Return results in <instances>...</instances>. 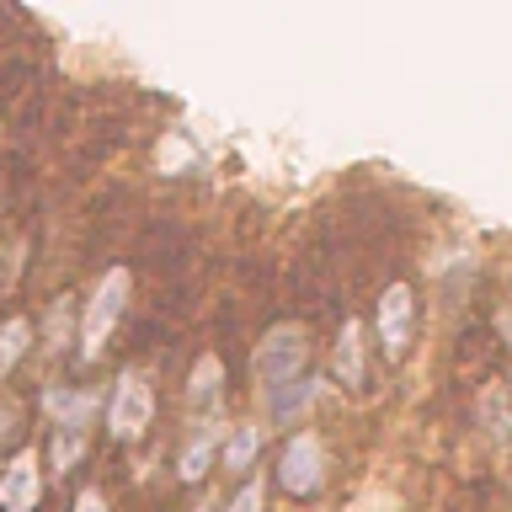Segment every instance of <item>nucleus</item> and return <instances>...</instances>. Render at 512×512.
Listing matches in <instances>:
<instances>
[{"instance_id":"1","label":"nucleus","mask_w":512,"mask_h":512,"mask_svg":"<svg viewBox=\"0 0 512 512\" xmlns=\"http://www.w3.org/2000/svg\"><path fill=\"white\" fill-rule=\"evenodd\" d=\"M304 358H310V336H304V326H294V320H278V326H267V336L256 342V379H262V395H283L288 384L304 379Z\"/></svg>"},{"instance_id":"2","label":"nucleus","mask_w":512,"mask_h":512,"mask_svg":"<svg viewBox=\"0 0 512 512\" xmlns=\"http://www.w3.org/2000/svg\"><path fill=\"white\" fill-rule=\"evenodd\" d=\"M128 294H134V278H128V267H112L102 272V283L91 288V299H86V315H80V358H102V347H107V336L118 331V320L128 310Z\"/></svg>"},{"instance_id":"3","label":"nucleus","mask_w":512,"mask_h":512,"mask_svg":"<svg viewBox=\"0 0 512 512\" xmlns=\"http://www.w3.org/2000/svg\"><path fill=\"white\" fill-rule=\"evenodd\" d=\"M48 416H54V454H48V464H54V475H70L75 459L86 454V427H91V411H96V395L91 390H54L43 400Z\"/></svg>"},{"instance_id":"4","label":"nucleus","mask_w":512,"mask_h":512,"mask_svg":"<svg viewBox=\"0 0 512 512\" xmlns=\"http://www.w3.org/2000/svg\"><path fill=\"white\" fill-rule=\"evenodd\" d=\"M150 422H155L150 379H144V374H123L118 390H112V400H107V432H112V438H123V443H134V438H144V427H150Z\"/></svg>"},{"instance_id":"5","label":"nucleus","mask_w":512,"mask_h":512,"mask_svg":"<svg viewBox=\"0 0 512 512\" xmlns=\"http://www.w3.org/2000/svg\"><path fill=\"white\" fill-rule=\"evenodd\" d=\"M320 470H326V454H320V438H315V432L288 438L283 459H278V486L294 491V496H310V491L320 486Z\"/></svg>"},{"instance_id":"6","label":"nucleus","mask_w":512,"mask_h":512,"mask_svg":"<svg viewBox=\"0 0 512 512\" xmlns=\"http://www.w3.org/2000/svg\"><path fill=\"white\" fill-rule=\"evenodd\" d=\"M411 326H416V299L406 283H390L379 294V342H384V358H406L411 347Z\"/></svg>"},{"instance_id":"7","label":"nucleus","mask_w":512,"mask_h":512,"mask_svg":"<svg viewBox=\"0 0 512 512\" xmlns=\"http://www.w3.org/2000/svg\"><path fill=\"white\" fill-rule=\"evenodd\" d=\"M43 496V470H38V454L22 448L6 470H0V512H32Z\"/></svg>"},{"instance_id":"8","label":"nucleus","mask_w":512,"mask_h":512,"mask_svg":"<svg viewBox=\"0 0 512 512\" xmlns=\"http://www.w3.org/2000/svg\"><path fill=\"white\" fill-rule=\"evenodd\" d=\"M219 390H224V363L214 358V352H203V358L198 363H192V379H187V400H192V406H214V400H219Z\"/></svg>"},{"instance_id":"9","label":"nucleus","mask_w":512,"mask_h":512,"mask_svg":"<svg viewBox=\"0 0 512 512\" xmlns=\"http://www.w3.org/2000/svg\"><path fill=\"white\" fill-rule=\"evenodd\" d=\"M214 454H219V432H214V427H203L198 438L182 448V459H176V475H182V480H203V475H208V464H214Z\"/></svg>"},{"instance_id":"10","label":"nucleus","mask_w":512,"mask_h":512,"mask_svg":"<svg viewBox=\"0 0 512 512\" xmlns=\"http://www.w3.org/2000/svg\"><path fill=\"white\" fill-rule=\"evenodd\" d=\"M336 374H342V384H363V331H358V320L342 326V342H336Z\"/></svg>"},{"instance_id":"11","label":"nucleus","mask_w":512,"mask_h":512,"mask_svg":"<svg viewBox=\"0 0 512 512\" xmlns=\"http://www.w3.org/2000/svg\"><path fill=\"white\" fill-rule=\"evenodd\" d=\"M27 347H32V320L27 315H11L6 326H0V374H11V368L22 363Z\"/></svg>"},{"instance_id":"12","label":"nucleus","mask_w":512,"mask_h":512,"mask_svg":"<svg viewBox=\"0 0 512 512\" xmlns=\"http://www.w3.org/2000/svg\"><path fill=\"white\" fill-rule=\"evenodd\" d=\"M262 454V427H235V438L224 443V470H246V464Z\"/></svg>"},{"instance_id":"13","label":"nucleus","mask_w":512,"mask_h":512,"mask_svg":"<svg viewBox=\"0 0 512 512\" xmlns=\"http://www.w3.org/2000/svg\"><path fill=\"white\" fill-rule=\"evenodd\" d=\"M267 507V496H262V480H251V486H240L235 491V502H230V512H262Z\"/></svg>"},{"instance_id":"14","label":"nucleus","mask_w":512,"mask_h":512,"mask_svg":"<svg viewBox=\"0 0 512 512\" xmlns=\"http://www.w3.org/2000/svg\"><path fill=\"white\" fill-rule=\"evenodd\" d=\"M75 512H107L102 491H80V496H75Z\"/></svg>"},{"instance_id":"15","label":"nucleus","mask_w":512,"mask_h":512,"mask_svg":"<svg viewBox=\"0 0 512 512\" xmlns=\"http://www.w3.org/2000/svg\"><path fill=\"white\" fill-rule=\"evenodd\" d=\"M11 432H16V406H11V400H0V438H11Z\"/></svg>"}]
</instances>
